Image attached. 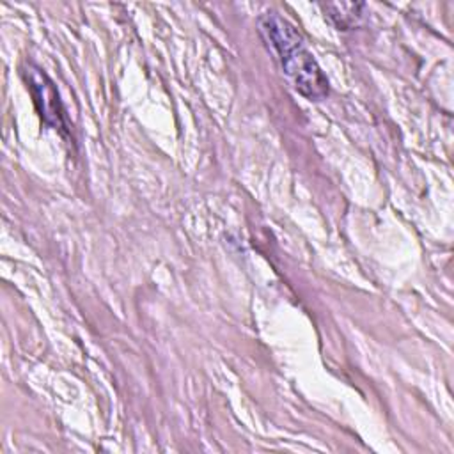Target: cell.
I'll use <instances>...</instances> for the list:
<instances>
[{"mask_svg": "<svg viewBox=\"0 0 454 454\" xmlns=\"http://www.w3.org/2000/svg\"><path fill=\"white\" fill-rule=\"evenodd\" d=\"M323 9H325L326 16L330 18V21L337 28L348 30V28H353L360 21L364 4H358V2H332V4H325Z\"/></svg>", "mask_w": 454, "mask_h": 454, "instance_id": "3", "label": "cell"}, {"mask_svg": "<svg viewBox=\"0 0 454 454\" xmlns=\"http://www.w3.org/2000/svg\"><path fill=\"white\" fill-rule=\"evenodd\" d=\"M261 35L301 96L309 99H323L328 94L326 76L289 21L278 16L271 18L264 23Z\"/></svg>", "mask_w": 454, "mask_h": 454, "instance_id": "1", "label": "cell"}, {"mask_svg": "<svg viewBox=\"0 0 454 454\" xmlns=\"http://www.w3.org/2000/svg\"><path fill=\"white\" fill-rule=\"evenodd\" d=\"M28 83L32 89L34 101L41 112V117L55 129H67L64 108L51 80L39 69H32L28 73Z\"/></svg>", "mask_w": 454, "mask_h": 454, "instance_id": "2", "label": "cell"}]
</instances>
